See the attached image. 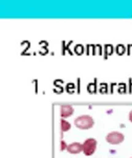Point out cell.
Listing matches in <instances>:
<instances>
[{
  "mask_svg": "<svg viewBox=\"0 0 132 158\" xmlns=\"http://www.w3.org/2000/svg\"><path fill=\"white\" fill-rule=\"evenodd\" d=\"M129 120L132 122V110L130 111V113H129Z\"/></svg>",
  "mask_w": 132,
  "mask_h": 158,
  "instance_id": "cell-8",
  "label": "cell"
},
{
  "mask_svg": "<svg viewBox=\"0 0 132 158\" xmlns=\"http://www.w3.org/2000/svg\"><path fill=\"white\" fill-rule=\"evenodd\" d=\"M75 126L81 130H89L93 127L95 121L90 115H81L75 119Z\"/></svg>",
  "mask_w": 132,
  "mask_h": 158,
  "instance_id": "cell-1",
  "label": "cell"
},
{
  "mask_svg": "<svg viewBox=\"0 0 132 158\" xmlns=\"http://www.w3.org/2000/svg\"><path fill=\"white\" fill-rule=\"evenodd\" d=\"M75 112V110L72 106H68V104H64V106H61V109H60V114H61V117L62 118H67V117L72 116Z\"/></svg>",
  "mask_w": 132,
  "mask_h": 158,
  "instance_id": "cell-5",
  "label": "cell"
},
{
  "mask_svg": "<svg viewBox=\"0 0 132 158\" xmlns=\"http://www.w3.org/2000/svg\"><path fill=\"white\" fill-rule=\"evenodd\" d=\"M66 150L70 154H79L80 152H83V144L80 142H72L68 144Z\"/></svg>",
  "mask_w": 132,
  "mask_h": 158,
  "instance_id": "cell-4",
  "label": "cell"
},
{
  "mask_svg": "<svg viewBox=\"0 0 132 158\" xmlns=\"http://www.w3.org/2000/svg\"><path fill=\"white\" fill-rule=\"evenodd\" d=\"M67 146H68V144H66L64 141H62V142H61V150H62V151H63V150H66V149H67Z\"/></svg>",
  "mask_w": 132,
  "mask_h": 158,
  "instance_id": "cell-7",
  "label": "cell"
},
{
  "mask_svg": "<svg viewBox=\"0 0 132 158\" xmlns=\"http://www.w3.org/2000/svg\"><path fill=\"white\" fill-rule=\"evenodd\" d=\"M125 136L121 132H110L106 135V141L110 144H120L124 141Z\"/></svg>",
  "mask_w": 132,
  "mask_h": 158,
  "instance_id": "cell-3",
  "label": "cell"
},
{
  "mask_svg": "<svg viewBox=\"0 0 132 158\" xmlns=\"http://www.w3.org/2000/svg\"><path fill=\"white\" fill-rule=\"evenodd\" d=\"M83 153L86 156H90L95 152L96 147H98V141L95 138H87L83 142Z\"/></svg>",
  "mask_w": 132,
  "mask_h": 158,
  "instance_id": "cell-2",
  "label": "cell"
},
{
  "mask_svg": "<svg viewBox=\"0 0 132 158\" xmlns=\"http://www.w3.org/2000/svg\"><path fill=\"white\" fill-rule=\"evenodd\" d=\"M60 126H61V131L62 132H67V131H69L70 128H72V124L64 118H61Z\"/></svg>",
  "mask_w": 132,
  "mask_h": 158,
  "instance_id": "cell-6",
  "label": "cell"
}]
</instances>
